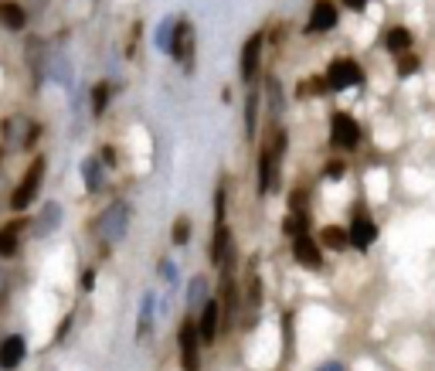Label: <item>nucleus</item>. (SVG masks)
Returning a JSON list of instances; mask_svg holds the SVG:
<instances>
[{
	"instance_id": "1",
	"label": "nucleus",
	"mask_w": 435,
	"mask_h": 371,
	"mask_svg": "<svg viewBox=\"0 0 435 371\" xmlns=\"http://www.w3.org/2000/svg\"><path fill=\"white\" fill-rule=\"evenodd\" d=\"M126 221H129V208L126 205H109L103 214H99V221H96V235L105 242V245H112V242H119L126 235Z\"/></svg>"
},
{
	"instance_id": "2",
	"label": "nucleus",
	"mask_w": 435,
	"mask_h": 371,
	"mask_svg": "<svg viewBox=\"0 0 435 371\" xmlns=\"http://www.w3.org/2000/svg\"><path fill=\"white\" fill-rule=\"evenodd\" d=\"M41 170H45V160H34V163L27 167L24 181L14 187V198H10V208H14V212H24L27 205L34 201V194H38V187H41Z\"/></svg>"
},
{
	"instance_id": "3",
	"label": "nucleus",
	"mask_w": 435,
	"mask_h": 371,
	"mask_svg": "<svg viewBox=\"0 0 435 371\" xmlns=\"http://www.w3.org/2000/svg\"><path fill=\"white\" fill-rule=\"evenodd\" d=\"M360 140V126L354 123V116L347 112H337L330 119V143L333 147H344V150H354Z\"/></svg>"
},
{
	"instance_id": "4",
	"label": "nucleus",
	"mask_w": 435,
	"mask_h": 371,
	"mask_svg": "<svg viewBox=\"0 0 435 371\" xmlns=\"http://www.w3.org/2000/svg\"><path fill=\"white\" fill-rule=\"evenodd\" d=\"M360 68L357 61H351V58H337L330 65V72H327V82H330V89H354V85H360Z\"/></svg>"
},
{
	"instance_id": "5",
	"label": "nucleus",
	"mask_w": 435,
	"mask_h": 371,
	"mask_svg": "<svg viewBox=\"0 0 435 371\" xmlns=\"http://www.w3.org/2000/svg\"><path fill=\"white\" fill-rule=\"evenodd\" d=\"M170 54L177 58L180 65L191 72V65H194V27L187 24V21H177V31H174V45H170Z\"/></svg>"
},
{
	"instance_id": "6",
	"label": "nucleus",
	"mask_w": 435,
	"mask_h": 371,
	"mask_svg": "<svg viewBox=\"0 0 435 371\" xmlns=\"http://www.w3.org/2000/svg\"><path fill=\"white\" fill-rule=\"evenodd\" d=\"M198 341H201V334H198V327L194 323H184L180 327V361H184V371H198Z\"/></svg>"
},
{
	"instance_id": "7",
	"label": "nucleus",
	"mask_w": 435,
	"mask_h": 371,
	"mask_svg": "<svg viewBox=\"0 0 435 371\" xmlns=\"http://www.w3.org/2000/svg\"><path fill=\"white\" fill-rule=\"evenodd\" d=\"M228 256V225H225V191H218V228H214V245H211V259L225 263Z\"/></svg>"
},
{
	"instance_id": "8",
	"label": "nucleus",
	"mask_w": 435,
	"mask_h": 371,
	"mask_svg": "<svg viewBox=\"0 0 435 371\" xmlns=\"http://www.w3.org/2000/svg\"><path fill=\"white\" fill-rule=\"evenodd\" d=\"M347 235H351V245H354V249H367L371 242L378 239V225H374V221H371L367 214H357Z\"/></svg>"
},
{
	"instance_id": "9",
	"label": "nucleus",
	"mask_w": 435,
	"mask_h": 371,
	"mask_svg": "<svg viewBox=\"0 0 435 371\" xmlns=\"http://www.w3.org/2000/svg\"><path fill=\"white\" fill-rule=\"evenodd\" d=\"M293 252H296V263L307 265V269H320V263H323V256H320V245L309 239V235H296Z\"/></svg>"
},
{
	"instance_id": "10",
	"label": "nucleus",
	"mask_w": 435,
	"mask_h": 371,
	"mask_svg": "<svg viewBox=\"0 0 435 371\" xmlns=\"http://www.w3.org/2000/svg\"><path fill=\"white\" fill-rule=\"evenodd\" d=\"M258 54H262V34H252L242 48V79L252 82L256 79V68H258Z\"/></svg>"
},
{
	"instance_id": "11",
	"label": "nucleus",
	"mask_w": 435,
	"mask_h": 371,
	"mask_svg": "<svg viewBox=\"0 0 435 371\" xmlns=\"http://www.w3.org/2000/svg\"><path fill=\"white\" fill-rule=\"evenodd\" d=\"M24 351H27V344H24V337H7L3 344H0V368H17L21 361H24Z\"/></svg>"
},
{
	"instance_id": "12",
	"label": "nucleus",
	"mask_w": 435,
	"mask_h": 371,
	"mask_svg": "<svg viewBox=\"0 0 435 371\" xmlns=\"http://www.w3.org/2000/svg\"><path fill=\"white\" fill-rule=\"evenodd\" d=\"M337 24V7H333L330 0H320L316 7H313V17H309V31H330Z\"/></svg>"
},
{
	"instance_id": "13",
	"label": "nucleus",
	"mask_w": 435,
	"mask_h": 371,
	"mask_svg": "<svg viewBox=\"0 0 435 371\" xmlns=\"http://www.w3.org/2000/svg\"><path fill=\"white\" fill-rule=\"evenodd\" d=\"M198 334H201L205 344H211L218 337V303H205V314L198 320Z\"/></svg>"
},
{
	"instance_id": "14",
	"label": "nucleus",
	"mask_w": 435,
	"mask_h": 371,
	"mask_svg": "<svg viewBox=\"0 0 435 371\" xmlns=\"http://www.w3.org/2000/svg\"><path fill=\"white\" fill-rule=\"evenodd\" d=\"M27 21V14H24V7L21 3H10V0H3L0 3V24L7 27V31H21Z\"/></svg>"
},
{
	"instance_id": "15",
	"label": "nucleus",
	"mask_w": 435,
	"mask_h": 371,
	"mask_svg": "<svg viewBox=\"0 0 435 371\" xmlns=\"http://www.w3.org/2000/svg\"><path fill=\"white\" fill-rule=\"evenodd\" d=\"M17 239H21V225L10 221L0 228V256H14L17 252Z\"/></svg>"
},
{
	"instance_id": "16",
	"label": "nucleus",
	"mask_w": 435,
	"mask_h": 371,
	"mask_svg": "<svg viewBox=\"0 0 435 371\" xmlns=\"http://www.w3.org/2000/svg\"><path fill=\"white\" fill-rule=\"evenodd\" d=\"M82 177H85V187L89 191H99L103 187V167H99V160L89 157L85 163H82Z\"/></svg>"
},
{
	"instance_id": "17",
	"label": "nucleus",
	"mask_w": 435,
	"mask_h": 371,
	"mask_svg": "<svg viewBox=\"0 0 435 371\" xmlns=\"http://www.w3.org/2000/svg\"><path fill=\"white\" fill-rule=\"evenodd\" d=\"M58 218H61V208H58V205H45V212L38 218V232H41V235H52L54 228H58Z\"/></svg>"
},
{
	"instance_id": "18",
	"label": "nucleus",
	"mask_w": 435,
	"mask_h": 371,
	"mask_svg": "<svg viewBox=\"0 0 435 371\" xmlns=\"http://www.w3.org/2000/svg\"><path fill=\"white\" fill-rule=\"evenodd\" d=\"M408 45H411V34L405 27H391V31H388V48H391V52H405Z\"/></svg>"
},
{
	"instance_id": "19",
	"label": "nucleus",
	"mask_w": 435,
	"mask_h": 371,
	"mask_svg": "<svg viewBox=\"0 0 435 371\" xmlns=\"http://www.w3.org/2000/svg\"><path fill=\"white\" fill-rule=\"evenodd\" d=\"M174 31H177V21H174V17H167V21L160 24V31H156V45H160L163 52H170V45H174Z\"/></svg>"
},
{
	"instance_id": "20",
	"label": "nucleus",
	"mask_w": 435,
	"mask_h": 371,
	"mask_svg": "<svg viewBox=\"0 0 435 371\" xmlns=\"http://www.w3.org/2000/svg\"><path fill=\"white\" fill-rule=\"evenodd\" d=\"M105 103H109V85H96V89H92V112H96V116H103L105 112Z\"/></svg>"
},
{
	"instance_id": "21",
	"label": "nucleus",
	"mask_w": 435,
	"mask_h": 371,
	"mask_svg": "<svg viewBox=\"0 0 435 371\" xmlns=\"http://www.w3.org/2000/svg\"><path fill=\"white\" fill-rule=\"evenodd\" d=\"M323 242H327L330 249H344V245L351 242V235H344L340 228H327V232H323Z\"/></svg>"
},
{
	"instance_id": "22",
	"label": "nucleus",
	"mask_w": 435,
	"mask_h": 371,
	"mask_svg": "<svg viewBox=\"0 0 435 371\" xmlns=\"http://www.w3.org/2000/svg\"><path fill=\"white\" fill-rule=\"evenodd\" d=\"M256 92H252V96H249V116H245V130H249V136H252V133H256Z\"/></svg>"
},
{
	"instance_id": "23",
	"label": "nucleus",
	"mask_w": 435,
	"mask_h": 371,
	"mask_svg": "<svg viewBox=\"0 0 435 371\" xmlns=\"http://www.w3.org/2000/svg\"><path fill=\"white\" fill-rule=\"evenodd\" d=\"M201 296H205V279H194V286H191V307H201Z\"/></svg>"
},
{
	"instance_id": "24",
	"label": "nucleus",
	"mask_w": 435,
	"mask_h": 371,
	"mask_svg": "<svg viewBox=\"0 0 435 371\" xmlns=\"http://www.w3.org/2000/svg\"><path fill=\"white\" fill-rule=\"evenodd\" d=\"M269 96H272V112H279V109H282V96H279V82H276V79L269 82Z\"/></svg>"
},
{
	"instance_id": "25",
	"label": "nucleus",
	"mask_w": 435,
	"mask_h": 371,
	"mask_svg": "<svg viewBox=\"0 0 435 371\" xmlns=\"http://www.w3.org/2000/svg\"><path fill=\"white\" fill-rule=\"evenodd\" d=\"M411 72H418V58H415V54H405V58H401V75H411Z\"/></svg>"
},
{
	"instance_id": "26",
	"label": "nucleus",
	"mask_w": 435,
	"mask_h": 371,
	"mask_svg": "<svg viewBox=\"0 0 435 371\" xmlns=\"http://www.w3.org/2000/svg\"><path fill=\"white\" fill-rule=\"evenodd\" d=\"M187 235H191L187 221H177V225H174V242H180V245H184V242H187Z\"/></svg>"
},
{
	"instance_id": "27",
	"label": "nucleus",
	"mask_w": 435,
	"mask_h": 371,
	"mask_svg": "<svg viewBox=\"0 0 435 371\" xmlns=\"http://www.w3.org/2000/svg\"><path fill=\"white\" fill-rule=\"evenodd\" d=\"M344 174H347V167H344V163H330V167H327V177H330V181H340Z\"/></svg>"
},
{
	"instance_id": "28",
	"label": "nucleus",
	"mask_w": 435,
	"mask_h": 371,
	"mask_svg": "<svg viewBox=\"0 0 435 371\" xmlns=\"http://www.w3.org/2000/svg\"><path fill=\"white\" fill-rule=\"evenodd\" d=\"M327 85H330L327 79H313V82H307V89H309V92H316V96H320V92H327Z\"/></svg>"
},
{
	"instance_id": "29",
	"label": "nucleus",
	"mask_w": 435,
	"mask_h": 371,
	"mask_svg": "<svg viewBox=\"0 0 435 371\" xmlns=\"http://www.w3.org/2000/svg\"><path fill=\"white\" fill-rule=\"evenodd\" d=\"M344 3H347L351 10H364V7H367V0H344Z\"/></svg>"
},
{
	"instance_id": "30",
	"label": "nucleus",
	"mask_w": 435,
	"mask_h": 371,
	"mask_svg": "<svg viewBox=\"0 0 435 371\" xmlns=\"http://www.w3.org/2000/svg\"><path fill=\"white\" fill-rule=\"evenodd\" d=\"M316 371H344V368H340V361H330V365H323V368H316Z\"/></svg>"
},
{
	"instance_id": "31",
	"label": "nucleus",
	"mask_w": 435,
	"mask_h": 371,
	"mask_svg": "<svg viewBox=\"0 0 435 371\" xmlns=\"http://www.w3.org/2000/svg\"><path fill=\"white\" fill-rule=\"evenodd\" d=\"M31 3H34L38 10H45V3H48V0H31Z\"/></svg>"
}]
</instances>
